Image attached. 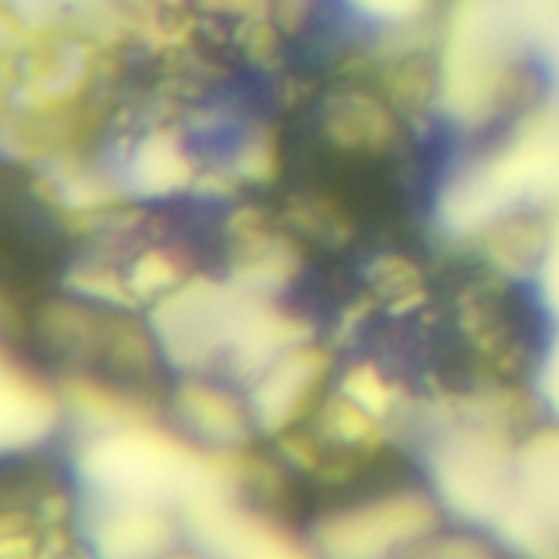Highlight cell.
<instances>
[{
	"instance_id": "cell-3",
	"label": "cell",
	"mask_w": 559,
	"mask_h": 559,
	"mask_svg": "<svg viewBox=\"0 0 559 559\" xmlns=\"http://www.w3.org/2000/svg\"><path fill=\"white\" fill-rule=\"evenodd\" d=\"M426 524V511L416 501H386L367 511L341 518L328 531V550L337 559H373L413 537Z\"/></svg>"
},
{
	"instance_id": "cell-7",
	"label": "cell",
	"mask_w": 559,
	"mask_h": 559,
	"mask_svg": "<svg viewBox=\"0 0 559 559\" xmlns=\"http://www.w3.org/2000/svg\"><path fill=\"white\" fill-rule=\"evenodd\" d=\"M354 7L377 20H409L426 7V0H354Z\"/></svg>"
},
{
	"instance_id": "cell-4",
	"label": "cell",
	"mask_w": 559,
	"mask_h": 559,
	"mask_svg": "<svg viewBox=\"0 0 559 559\" xmlns=\"http://www.w3.org/2000/svg\"><path fill=\"white\" fill-rule=\"evenodd\" d=\"M190 164L170 138H147L141 141L124 164V187L141 197H167L187 187Z\"/></svg>"
},
{
	"instance_id": "cell-8",
	"label": "cell",
	"mask_w": 559,
	"mask_h": 559,
	"mask_svg": "<svg viewBox=\"0 0 559 559\" xmlns=\"http://www.w3.org/2000/svg\"><path fill=\"white\" fill-rule=\"evenodd\" d=\"M547 396L559 406V344L550 357V367H547Z\"/></svg>"
},
{
	"instance_id": "cell-1",
	"label": "cell",
	"mask_w": 559,
	"mask_h": 559,
	"mask_svg": "<svg viewBox=\"0 0 559 559\" xmlns=\"http://www.w3.org/2000/svg\"><path fill=\"white\" fill-rule=\"evenodd\" d=\"M524 197H559V118L537 121L501 157L462 174L445 193L442 216L449 229L475 233Z\"/></svg>"
},
{
	"instance_id": "cell-6",
	"label": "cell",
	"mask_w": 559,
	"mask_h": 559,
	"mask_svg": "<svg viewBox=\"0 0 559 559\" xmlns=\"http://www.w3.org/2000/svg\"><path fill=\"white\" fill-rule=\"evenodd\" d=\"M46 429V409L20 386L0 383V452L26 449Z\"/></svg>"
},
{
	"instance_id": "cell-2",
	"label": "cell",
	"mask_w": 559,
	"mask_h": 559,
	"mask_svg": "<svg viewBox=\"0 0 559 559\" xmlns=\"http://www.w3.org/2000/svg\"><path fill=\"white\" fill-rule=\"evenodd\" d=\"M259 305L200 285L170 295L157 308V337L180 364H200L216 350H236Z\"/></svg>"
},
{
	"instance_id": "cell-5",
	"label": "cell",
	"mask_w": 559,
	"mask_h": 559,
	"mask_svg": "<svg viewBox=\"0 0 559 559\" xmlns=\"http://www.w3.org/2000/svg\"><path fill=\"white\" fill-rule=\"evenodd\" d=\"M314 377H318L314 354L282 357L269 370V377L262 380V386L255 393V409H259L262 423H282L285 416H292V409L301 403V396L314 386Z\"/></svg>"
}]
</instances>
